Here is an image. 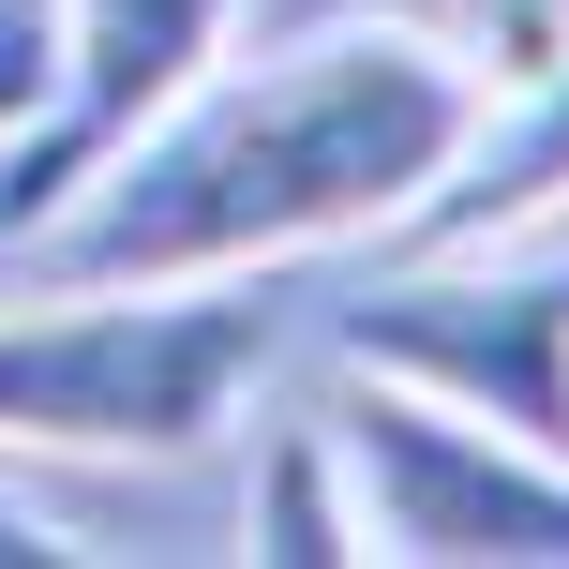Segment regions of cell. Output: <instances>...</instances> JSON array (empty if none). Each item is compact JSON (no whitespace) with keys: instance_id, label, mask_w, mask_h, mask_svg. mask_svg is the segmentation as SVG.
<instances>
[{"instance_id":"6da1fadb","label":"cell","mask_w":569,"mask_h":569,"mask_svg":"<svg viewBox=\"0 0 569 569\" xmlns=\"http://www.w3.org/2000/svg\"><path fill=\"white\" fill-rule=\"evenodd\" d=\"M465 120H480V60H450L435 30H390V16L270 30V46H226L196 90H166L16 240V270L30 284H210V270L345 256L420 210Z\"/></svg>"},{"instance_id":"7a4b0ae2","label":"cell","mask_w":569,"mask_h":569,"mask_svg":"<svg viewBox=\"0 0 569 569\" xmlns=\"http://www.w3.org/2000/svg\"><path fill=\"white\" fill-rule=\"evenodd\" d=\"M284 360L270 270L46 284L0 315V465H196Z\"/></svg>"},{"instance_id":"3957f363","label":"cell","mask_w":569,"mask_h":569,"mask_svg":"<svg viewBox=\"0 0 569 569\" xmlns=\"http://www.w3.org/2000/svg\"><path fill=\"white\" fill-rule=\"evenodd\" d=\"M315 420H330L345 480H360V540L420 555V569H569V450L510 420H465V405L405 390V375L330 360L315 375Z\"/></svg>"},{"instance_id":"277c9868","label":"cell","mask_w":569,"mask_h":569,"mask_svg":"<svg viewBox=\"0 0 569 569\" xmlns=\"http://www.w3.org/2000/svg\"><path fill=\"white\" fill-rule=\"evenodd\" d=\"M330 360L405 375L465 420H510L540 450H569V226L555 240H450V256L390 240V270L330 300Z\"/></svg>"},{"instance_id":"5b68a950","label":"cell","mask_w":569,"mask_h":569,"mask_svg":"<svg viewBox=\"0 0 569 569\" xmlns=\"http://www.w3.org/2000/svg\"><path fill=\"white\" fill-rule=\"evenodd\" d=\"M240 46V0H60V90L30 136H0V256L136 136L166 90H196Z\"/></svg>"},{"instance_id":"8992f818","label":"cell","mask_w":569,"mask_h":569,"mask_svg":"<svg viewBox=\"0 0 569 569\" xmlns=\"http://www.w3.org/2000/svg\"><path fill=\"white\" fill-rule=\"evenodd\" d=\"M240 555H270V569H345V555H375V540H360V480H345V450H330V420H315V390L270 405V435H256V480H240Z\"/></svg>"},{"instance_id":"52a82bcc","label":"cell","mask_w":569,"mask_h":569,"mask_svg":"<svg viewBox=\"0 0 569 569\" xmlns=\"http://www.w3.org/2000/svg\"><path fill=\"white\" fill-rule=\"evenodd\" d=\"M330 16H390V30H435L450 60H480L495 76H540L569 46V0H240V46H270V30H330Z\"/></svg>"},{"instance_id":"ba28073f","label":"cell","mask_w":569,"mask_h":569,"mask_svg":"<svg viewBox=\"0 0 569 569\" xmlns=\"http://www.w3.org/2000/svg\"><path fill=\"white\" fill-rule=\"evenodd\" d=\"M60 90V0H0V136H30Z\"/></svg>"},{"instance_id":"9c48e42d","label":"cell","mask_w":569,"mask_h":569,"mask_svg":"<svg viewBox=\"0 0 569 569\" xmlns=\"http://www.w3.org/2000/svg\"><path fill=\"white\" fill-rule=\"evenodd\" d=\"M76 555H106V540H76V510H60V495L0 480V569H76Z\"/></svg>"}]
</instances>
